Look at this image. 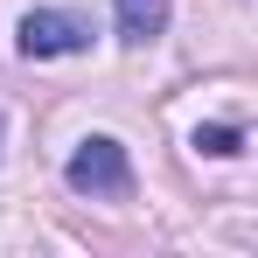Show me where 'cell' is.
Returning a JSON list of instances; mask_svg holds the SVG:
<instances>
[{"label": "cell", "mask_w": 258, "mask_h": 258, "mask_svg": "<svg viewBox=\"0 0 258 258\" xmlns=\"http://www.w3.org/2000/svg\"><path fill=\"white\" fill-rule=\"evenodd\" d=\"M63 181H70L77 196H126V188H133L126 147H119V140H105V133H91L84 147L70 154V168H63Z\"/></svg>", "instance_id": "cell-1"}, {"label": "cell", "mask_w": 258, "mask_h": 258, "mask_svg": "<svg viewBox=\"0 0 258 258\" xmlns=\"http://www.w3.org/2000/svg\"><path fill=\"white\" fill-rule=\"evenodd\" d=\"M14 42H21V56H77V49H91V21H77V14H63V7H35V14H21V28H14Z\"/></svg>", "instance_id": "cell-2"}, {"label": "cell", "mask_w": 258, "mask_h": 258, "mask_svg": "<svg viewBox=\"0 0 258 258\" xmlns=\"http://www.w3.org/2000/svg\"><path fill=\"white\" fill-rule=\"evenodd\" d=\"M119 28H126V42H154L168 28V0H119Z\"/></svg>", "instance_id": "cell-3"}, {"label": "cell", "mask_w": 258, "mask_h": 258, "mask_svg": "<svg viewBox=\"0 0 258 258\" xmlns=\"http://www.w3.org/2000/svg\"><path fill=\"white\" fill-rule=\"evenodd\" d=\"M196 147L203 154H244V133L237 126H196Z\"/></svg>", "instance_id": "cell-4"}]
</instances>
